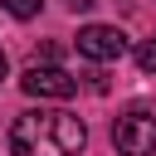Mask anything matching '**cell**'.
<instances>
[{
	"instance_id": "cell-6",
	"label": "cell",
	"mask_w": 156,
	"mask_h": 156,
	"mask_svg": "<svg viewBox=\"0 0 156 156\" xmlns=\"http://www.w3.org/2000/svg\"><path fill=\"white\" fill-rule=\"evenodd\" d=\"M136 68H141V73H156V39H146V44L136 49Z\"/></svg>"
},
{
	"instance_id": "cell-8",
	"label": "cell",
	"mask_w": 156,
	"mask_h": 156,
	"mask_svg": "<svg viewBox=\"0 0 156 156\" xmlns=\"http://www.w3.org/2000/svg\"><path fill=\"white\" fill-rule=\"evenodd\" d=\"M5 73H10V58H5V49H0V78H5Z\"/></svg>"
},
{
	"instance_id": "cell-7",
	"label": "cell",
	"mask_w": 156,
	"mask_h": 156,
	"mask_svg": "<svg viewBox=\"0 0 156 156\" xmlns=\"http://www.w3.org/2000/svg\"><path fill=\"white\" fill-rule=\"evenodd\" d=\"M63 5H68V10H73V15H78V10H93V5H98V0H63Z\"/></svg>"
},
{
	"instance_id": "cell-2",
	"label": "cell",
	"mask_w": 156,
	"mask_h": 156,
	"mask_svg": "<svg viewBox=\"0 0 156 156\" xmlns=\"http://www.w3.org/2000/svg\"><path fill=\"white\" fill-rule=\"evenodd\" d=\"M112 146H117V156H156V112L132 107L127 117H117Z\"/></svg>"
},
{
	"instance_id": "cell-5",
	"label": "cell",
	"mask_w": 156,
	"mask_h": 156,
	"mask_svg": "<svg viewBox=\"0 0 156 156\" xmlns=\"http://www.w3.org/2000/svg\"><path fill=\"white\" fill-rule=\"evenodd\" d=\"M0 5H5V15H15V20H34L44 0H0Z\"/></svg>"
},
{
	"instance_id": "cell-4",
	"label": "cell",
	"mask_w": 156,
	"mask_h": 156,
	"mask_svg": "<svg viewBox=\"0 0 156 156\" xmlns=\"http://www.w3.org/2000/svg\"><path fill=\"white\" fill-rule=\"evenodd\" d=\"M78 54L93 58V63H112L127 54V34L117 24H83L78 29Z\"/></svg>"
},
{
	"instance_id": "cell-3",
	"label": "cell",
	"mask_w": 156,
	"mask_h": 156,
	"mask_svg": "<svg viewBox=\"0 0 156 156\" xmlns=\"http://www.w3.org/2000/svg\"><path fill=\"white\" fill-rule=\"evenodd\" d=\"M20 88H24L29 98H54V102H68V98L78 93V78H73L68 68H58V63H29V68L20 73Z\"/></svg>"
},
{
	"instance_id": "cell-1",
	"label": "cell",
	"mask_w": 156,
	"mask_h": 156,
	"mask_svg": "<svg viewBox=\"0 0 156 156\" xmlns=\"http://www.w3.org/2000/svg\"><path fill=\"white\" fill-rule=\"evenodd\" d=\"M88 146V127L68 107L20 112L10 122V156H78Z\"/></svg>"
}]
</instances>
